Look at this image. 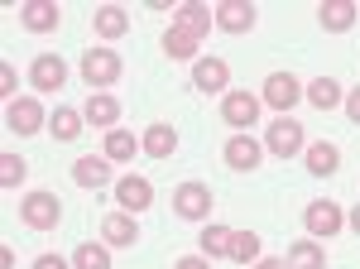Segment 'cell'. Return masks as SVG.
Returning <instances> with one entry per match:
<instances>
[{"instance_id": "cell-20", "label": "cell", "mask_w": 360, "mask_h": 269, "mask_svg": "<svg viewBox=\"0 0 360 269\" xmlns=\"http://www.w3.org/2000/svg\"><path fill=\"white\" fill-rule=\"evenodd\" d=\"M336 168H341V149H336L332 139H317V144H307V173H317V178H332Z\"/></svg>"}, {"instance_id": "cell-6", "label": "cell", "mask_w": 360, "mask_h": 269, "mask_svg": "<svg viewBox=\"0 0 360 269\" xmlns=\"http://www.w3.org/2000/svg\"><path fill=\"white\" fill-rule=\"evenodd\" d=\"M44 120H49V115H44V106H39L34 96H15V101L5 106V125L15 134H34Z\"/></svg>"}, {"instance_id": "cell-1", "label": "cell", "mask_w": 360, "mask_h": 269, "mask_svg": "<svg viewBox=\"0 0 360 269\" xmlns=\"http://www.w3.org/2000/svg\"><path fill=\"white\" fill-rule=\"evenodd\" d=\"M82 82L96 87V92H106L111 82H120V54L106 49V44H91L82 54Z\"/></svg>"}, {"instance_id": "cell-7", "label": "cell", "mask_w": 360, "mask_h": 269, "mask_svg": "<svg viewBox=\"0 0 360 269\" xmlns=\"http://www.w3.org/2000/svg\"><path fill=\"white\" fill-rule=\"evenodd\" d=\"M298 96H303V87H298L293 73H274V77L264 82V101H269L278 115H288V111L298 106Z\"/></svg>"}, {"instance_id": "cell-14", "label": "cell", "mask_w": 360, "mask_h": 269, "mask_svg": "<svg viewBox=\"0 0 360 269\" xmlns=\"http://www.w3.org/2000/svg\"><path fill=\"white\" fill-rule=\"evenodd\" d=\"M259 159H264L259 139H250V134H231V139H226V163H231V168L250 173V168H259Z\"/></svg>"}, {"instance_id": "cell-23", "label": "cell", "mask_w": 360, "mask_h": 269, "mask_svg": "<svg viewBox=\"0 0 360 269\" xmlns=\"http://www.w3.org/2000/svg\"><path fill=\"white\" fill-rule=\"evenodd\" d=\"M288 269H327V250L317 241H293L288 245Z\"/></svg>"}, {"instance_id": "cell-25", "label": "cell", "mask_w": 360, "mask_h": 269, "mask_svg": "<svg viewBox=\"0 0 360 269\" xmlns=\"http://www.w3.org/2000/svg\"><path fill=\"white\" fill-rule=\"evenodd\" d=\"M86 125V115L82 111H72V106H58L53 115H49V130H53V139H77Z\"/></svg>"}, {"instance_id": "cell-10", "label": "cell", "mask_w": 360, "mask_h": 269, "mask_svg": "<svg viewBox=\"0 0 360 269\" xmlns=\"http://www.w3.org/2000/svg\"><path fill=\"white\" fill-rule=\"evenodd\" d=\"M226 82H231V68H226V58H197L193 63V87L197 92H221L226 96Z\"/></svg>"}, {"instance_id": "cell-33", "label": "cell", "mask_w": 360, "mask_h": 269, "mask_svg": "<svg viewBox=\"0 0 360 269\" xmlns=\"http://www.w3.org/2000/svg\"><path fill=\"white\" fill-rule=\"evenodd\" d=\"M341 106H346V115L360 125V87H356V92H346V101H341Z\"/></svg>"}, {"instance_id": "cell-27", "label": "cell", "mask_w": 360, "mask_h": 269, "mask_svg": "<svg viewBox=\"0 0 360 269\" xmlns=\"http://www.w3.org/2000/svg\"><path fill=\"white\" fill-rule=\"evenodd\" d=\"M139 154V139L130 130H106V159L111 163H130Z\"/></svg>"}, {"instance_id": "cell-5", "label": "cell", "mask_w": 360, "mask_h": 269, "mask_svg": "<svg viewBox=\"0 0 360 269\" xmlns=\"http://www.w3.org/2000/svg\"><path fill=\"white\" fill-rule=\"evenodd\" d=\"M221 120L236 125V130H250V125L259 120V96H250V92H226L221 96Z\"/></svg>"}, {"instance_id": "cell-19", "label": "cell", "mask_w": 360, "mask_h": 269, "mask_svg": "<svg viewBox=\"0 0 360 269\" xmlns=\"http://www.w3.org/2000/svg\"><path fill=\"white\" fill-rule=\"evenodd\" d=\"M101 241H106V245H135L139 241L135 212H111L106 221H101Z\"/></svg>"}, {"instance_id": "cell-30", "label": "cell", "mask_w": 360, "mask_h": 269, "mask_svg": "<svg viewBox=\"0 0 360 269\" xmlns=\"http://www.w3.org/2000/svg\"><path fill=\"white\" fill-rule=\"evenodd\" d=\"M231 260H236V265H255V260H259V236H255V231H236V236H231Z\"/></svg>"}, {"instance_id": "cell-3", "label": "cell", "mask_w": 360, "mask_h": 269, "mask_svg": "<svg viewBox=\"0 0 360 269\" xmlns=\"http://www.w3.org/2000/svg\"><path fill=\"white\" fill-rule=\"evenodd\" d=\"M212 188L207 183H178V192H173V212L183 216V221H207L212 216Z\"/></svg>"}, {"instance_id": "cell-9", "label": "cell", "mask_w": 360, "mask_h": 269, "mask_svg": "<svg viewBox=\"0 0 360 269\" xmlns=\"http://www.w3.org/2000/svg\"><path fill=\"white\" fill-rule=\"evenodd\" d=\"M29 82H34L39 92H58V87H68V63L58 54H39L34 68H29Z\"/></svg>"}, {"instance_id": "cell-21", "label": "cell", "mask_w": 360, "mask_h": 269, "mask_svg": "<svg viewBox=\"0 0 360 269\" xmlns=\"http://www.w3.org/2000/svg\"><path fill=\"white\" fill-rule=\"evenodd\" d=\"M173 149H178V130H173L168 120H154V125L144 130V154H149V159H168Z\"/></svg>"}, {"instance_id": "cell-8", "label": "cell", "mask_w": 360, "mask_h": 269, "mask_svg": "<svg viewBox=\"0 0 360 269\" xmlns=\"http://www.w3.org/2000/svg\"><path fill=\"white\" fill-rule=\"evenodd\" d=\"M341 221H346V216H341V207H336V202H327V197H322V202H307V212H303L307 236H336V231H341Z\"/></svg>"}, {"instance_id": "cell-28", "label": "cell", "mask_w": 360, "mask_h": 269, "mask_svg": "<svg viewBox=\"0 0 360 269\" xmlns=\"http://www.w3.org/2000/svg\"><path fill=\"white\" fill-rule=\"evenodd\" d=\"M164 54H168V58H193V63H197V39L188 34V29L168 25V29H164Z\"/></svg>"}, {"instance_id": "cell-32", "label": "cell", "mask_w": 360, "mask_h": 269, "mask_svg": "<svg viewBox=\"0 0 360 269\" xmlns=\"http://www.w3.org/2000/svg\"><path fill=\"white\" fill-rule=\"evenodd\" d=\"M15 68H10V63H0V96H5V106H10V101H15Z\"/></svg>"}, {"instance_id": "cell-17", "label": "cell", "mask_w": 360, "mask_h": 269, "mask_svg": "<svg viewBox=\"0 0 360 269\" xmlns=\"http://www.w3.org/2000/svg\"><path fill=\"white\" fill-rule=\"evenodd\" d=\"M173 25L188 29L193 39H207V29L217 25V15H212V10H207L202 0H183V5H178V20H173Z\"/></svg>"}, {"instance_id": "cell-31", "label": "cell", "mask_w": 360, "mask_h": 269, "mask_svg": "<svg viewBox=\"0 0 360 269\" xmlns=\"http://www.w3.org/2000/svg\"><path fill=\"white\" fill-rule=\"evenodd\" d=\"M25 159H20V154H0V188H20V183H25Z\"/></svg>"}, {"instance_id": "cell-36", "label": "cell", "mask_w": 360, "mask_h": 269, "mask_svg": "<svg viewBox=\"0 0 360 269\" xmlns=\"http://www.w3.org/2000/svg\"><path fill=\"white\" fill-rule=\"evenodd\" d=\"M346 221H351V231H356V236H360V202H356V207H351V216H346Z\"/></svg>"}, {"instance_id": "cell-26", "label": "cell", "mask_w": 360, "mask_h": 269, "mask_svg": "<svg viewBox=\"0 0 360 269\" xmlns=\"http://www.w3.org/2000/svg\"><path fill=\"white\" fill-rule=\"evenodd\" d=\"M231 236H236V231H231V226H217V221H207V231H202V255H207V260H231Z\"/></svg>"}, {"instance_id": "cell-24", "label": "cell", "mask_w": 360, "mask_h": 269, "mask_svg": "<svg viewBox=\"0 0 360 269\" xmlns=\"http://www.w3.org/2000/svg\"><path fill=\"white\" fill-rule=\"evenodd\" d=\"M72 269H111V245L106 241H82L72 250Z\"/></svg>"}, {"instance_id": "cell-15", "label": "cell", "mask_w": 360, "mask_h": 269, "mask_svg": "<svg viewBox=\"0 0 360 269\" xmlns=\"http://www.w3.org/2000/svg\"><path fill=\"white\" fill-rule=\"evenodd\" d=\"M82 115L91 120V125H101V130H115V120H120V101H115L111 92H86Z\"/></svg>"}, {"instance_id": "cell-29", "label": "cell", "mask_w": 360, "mask_h": 269, "mask_svg": "<svg viewBox=\"0 0 360 269\" xmlns=\"http://www.w3.org/2000/svg\"><path fill=\"white\" fill-rule=\"evenodd\" d=\"M307 101L317 111H332V106H341L346 96H341V87H336L332 77H317V82H307Z\"/></svg>"}, {"instance_id": "cell-13", "label": "cell", "mask_w": 360, "mask_h": 269, "mask_svg": "<svg viewBox=\"0 0 360 269\" xmlns=\"http://www.w3.org/2000/svg\"><path fill=\"white\" fill-rule=\"evenodd\" d=\"M58 5L53 0H29V5H20V25L29 29V34H53L58 29Z\"/></svg>"}, {"instance_id": "cell-34", "label": "cell", "mask_w": 360, "mask_h": 269, "mask_svg": "<svg viewBox=\"0 0 360 269\" xmlns=\"http://www.w3.org/2000/svg\"><path fill=\"white\" fill-rule=\"evenodd\" d=\"M173 269H212V260H207V255H183Z\"/></svg>"}, {"instance_id": "cell-22", "label": "cell", "mask_w": 360, "mask_h": 269, "mask_svg": "<svg viewBox=\"0 0 360 269\" xmlns=\"http://www.w3.org/2000/svg\"><path fill=\"white\" fill-rule=\"evenodd\" d=\"M96 34L101 39H125L130 34V10L125 5H101L96 10Z\"/></svg>"}, {"instance_id": "cell-12", "label": "cell", "mask_w": 360, "mask_h": 269, "mask_svg": "<svg viewBox=\"0 0 360 269\" xmlns=\"http://www.w3.org/2000/svg\"><path fill=\"white\" fill-rule=\"evenodd\" d=\"M217 29H226V34H250L255 29V5L250 0H221L217 5Z\"/></svg>"}, {"instance_id": "cell-11", "label": "cell", "mask_w": 360, "mask_h": 269, "mask_svg": "<svg viewBox=\"0 0 360 269\" xmlns=\"http://www.w3.org/2000/svg\"><path fill=\"white\" fill-rule=\"evenodd\" d=\"M115 202H120V212H144V207L154 202V188H149V178H139V173H125V178L115 183Z\"/></svg>"}, {"instance_id": "cell-18", "label": "cell", "mask_w": 360, "mask_h": 269, "mask_svg": "<svg viewBox=\"0 0 360 269\" xmlns=\"http://www.w3.org/2000/svg\"><path fill=\"white\" fill-rule=\"evenodd\" d=\"M72 183H77V188H106V183H111V159H106V154H101V159H91V154L77 159L72 163Z\"/></svg>"}, {"instance_id": "cell-37", "label": "cell", "mask_w": 360, "mask_h": 269, "mask_svg": "<svg viewBox=\"0 0 360 269\" xmlns=\"http://www.w3.org/2000/svg\"><path fill=\"white\" fill-rule=\"evenodd\" d=\"M255 269H288L283 260H255Z\"/></svg>"}, {"instance_id": "cell-16", "label": "cell", "mask_w": 360, "mask_h": 269, "mask_svg": "<svg viewBox=\"0 0 360 269\" xmlns=\"http://www.w3.org/2000/svg\"><path fill=\"white\" fill-rule=\"evenodd\" d=\"M356 0H322L317 5V25L322 29H332V34H341V29H351L356 25Z\"/></svg>"}, {"instance_id": "cell-35", "label": "cell", "mask_w": 360, "mask_h": 269, "mask_svg": "<svg viewBox=\"0 0 360 269\" xmlns=\"http://www.w3.org/2000/svg\"><path fill=\"white\" fill-rule=\"evenodd\" d=\"M34 269H68V260H58V255H39Z\"/></svg>"}, {"instance_id": "cell-4", "label": "cell", "mask_w": 360, "mask_h": 269, "mask_svg": "<svg viewBox=\"0 0 360 269\" xmlns=\"http://www.w3.org/2000/svg\"><path fill=\"white\" fill-rule=\"evenodd\" d=\"M264 149L278 154V159H293V154L303 149V125H298V120H288V115L269 120V130H264Z\"/></svg>"}, {"instance_id": "cell-2", "label": "cell", "mask_w": 360, "mask_h": 269, "mask_svg": "<svg viewBox=\"0 0 360 269\" xmlns=\"http://www.w3.org/2000/svg\"><path fill=\"white\" fill-rule=\"evenodd\" d=\"M20 221L25 226H34V231H53L58 221H63V207H58V197L53 192H25L20 197Z\"/></svg>"}]
</instances>
